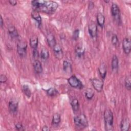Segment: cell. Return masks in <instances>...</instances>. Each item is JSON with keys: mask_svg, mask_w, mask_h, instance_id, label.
I'll return each mask as SVG.
<instances>
[{"mask_svg": "<svg viewBox=\"0 0 131 131\" xmlns=\"http://www.w3.org/2000/svg\"><path fill=\"white\" fill-rule=\"evenodd\" d=\"M31 4L34 10L48 14L55 12L58 7V4L53 1L35 0L32 1Z\"/></svg>", "mask_w": 131, "mask_h": 131, "instance_id": "obj_1", "label": "cell"}, {"mask_svg": "<svg viewBox=\"0 0 131 131\" xmlns=\"http://www.w3.org/2000/svg\"><path fill=\"white\" fill-rule=\"evenodd\" d=\"M105 129L107 131L113 130L114 116L112 111L110 109H106L103 113Z\"/></svg>", "mask_w": 131, "mask_h": 131, "instance_id": "obj_2", "label": "cell"}, {"mask_svg": "<svg viewBox=\"0 0 131 131\" xmlns=\"http://www.w3.org/2000/svg\"><path fill=\"white\" fill-rule=\"evenodd\" d=\"M75 125L80 128H86L88 125V122L86 116L84 114H80L74 118Z\"/></svg>", "mask_w": 131, "mask_h": 131, "instance_id": "obj_3", "label": "cell"}, {"mask_svg": "<svg viewBox=\"0 0 131 131\" xmlns=\"http://www.w3.org/2000/svg\"><path fill=\"white\" fill-rule=\"evenodd\" d=\"M68 82L69 85L74 88L81 89L83 88V85L81 81L75 75L71 76L68 79Z\"/></svg>", "mask_w": 131, "mask_h": 131, "instance_id": "obj_4", "label": "cell"}, {"mask_svg": "<svg viewBox=\"0 0 131 131\" xmlns=\"http://www.w3.org/2000/svg\"><path fill=\"white\" fill-rule=\"evenodd\" d=\"M111 12L114 20L119 24L120 21V10L119 7L116 3H113L111 7Z\"/></svg>", "mask_w": 131, "mask_h": 131, "instance_id": "obj_5", "label": "cell"}, {"mask_svg": "<svg viewBox=\"0 0 131 131\" xmlns=\"http://www.w3.org/2000/svg\"><path fill=\"white\" fill-rule=\"evenodd\" d=\"M28 45L25 41H19L17 44V52L19 56L21 57H24L27 53Z\"/></svg>", "mask_w": 131, "mask_h": 131, "instance_id": "obj_6", "label": "cell"}, {"mask_svg": "<svg viewBox=\"0 0 131 131\" xmlns=\"http://www.w3.org/2000/svg\"><path fill=\"white\" fill-rule=\"evenodd\" d=\"M88 31L91 37L95 39L98 36V27L97 25L94 23H90L88 26Z\"/></svg>", "mask_w": 131, "mask_h": 131, "instance_id": "obj_7", "label": "cell"}, {"mask_svg": "<svg viewBox=\"0 0 131 131\" xmlns=\"http://www.w3.org/2000/svg\"><path fill=\"white\" fill-rule=\"evenodd\" d=\"M91 81L93 88L96 91L100 92L102 91L103 88V82L102 80L98 78H94L92 79Z\"/></svg>", "mask_w": 131, "mask_h": 131, "instance_id": "obj_8", "label": "cell"}, {"mask_svg": "<svg viewBox=\"0 0 131 131\" xmlns=\"http://www.w3.org/2000/svg\"><path fill=\"white\" fill-rule=\"evenodd\" d=\"M122 49L125 54H129L131 51V42L130 40L128 37L124 38L122 42Z\"/></svg>", "mask_w": 131, "mask_h": 131, "instance_id": "obj_9", "label": "cell"}, {"mask_svg": "<svg viewBox=\"0 0 131 131\" xmlns=\"http://www.w3.org/2000/svg\"><path fill=\"white\" fill-rule=\"evenodd\" d=\"M53 49L55 57L58 60L61 59L63 56V51L61 47L59 44L56 43V45L53 48Z\"/></svg>", "mask_w": 131, "mask_h": 131, "instance_id": "obj_10", "label": "cell"}, {"mask_svg": "<svg viewBox=\"0 0 131 131\" xmlns=\"http://www.w3.org/2000/svg\"><path fill=\"white\" fill-rule=\"evenodd\" d=\"M46 39L49 46H50L51 48H53L57 43L55 36L51 32H49L47 33L46 35Z\"/></svg>", "mask_w": 131, "mask_h": 131, "instance_id": "obj_11", "label": "cell"}, {"mask_svg": "<svg viewBox=\"0 0 131 131\" xmlns=\"http://www.w3.org/2000/svg\"><path fill=\"white\" fill-rule=\"evenodd\" d=\"M120 130L122 131H128L130 128V121L128 118L122 119L120 124Z\"/></svg>", "mask_w": 131, "mask_h": 131, "instance_id": "obj_12", "label": "cell"}, {"mask_svg": "<svg viewBox=\"0 0 131 131\" xmlns=\"http://www.w3.org/2000/svg\"><path fill=\"white\" fill-rule=\"evenodd\" d=\"M33 68L35 72L37 74H40L43 72V68L40 61L38 59H35L33 62Z\"/></svg>", "mask_w": 131, "mask_h": 131, "instance_id": "obj_13", "label": "cell"}, {"mask_svg": "<svg viewBox=\"0 0 131 131\" xmlns=\"http://www.w3.org/2000/svg\"><path fill=\"white\" fill-rule=\"evenodd\" d=\"M8 107L10 112L13 113L15 114L17 112L18 108V102L17 101L15 100H10L9 102Z\"/></svg>", "mask_w": 131, "mask_h": 131, "instance_id": "obj_14", "label": "cell"}, {"mask_svg": "<svg viewBox=\"0 0 131 131\" xmlns=\"http://www.w3.org/2000/svg\"><path fill=\"white\" fill-rule=\"evenodd\" d=\"M31 16L37 22L38 27H39L41 25L42 23V19L39 12L37 11L33 10L31 12Z\"/></svg>", "mask_w": 131, "mask_h": 131, "instance_id": "obj_15", "label": "cell"}, {"mask_svg": "<svg viewBox=\"0 0 131 131\" xmlns=\"http://www.w3.org/2000/svg\"><path fill=\"white\" fill-rule=\"evenodd\" d=\"M98 72L101 77L104 79L105 78L107 73V69L105 63L102 62L100 64L98 67Z\"/></svg>", "mask_w": 131, "mask_h": 131, "instance_id": "obj_16", "label": "cell"}, {"mask_svg": "<svg viewBox=\"0 0 131 131\" xmlns=\"http://www.w3.org/2000/svg\"><path fill=\"white\" fill-rule=\"evenodd\" d=\"M111 67L113 71H114V72H117L119 68V59L118 57L116 55H114L112 57Z\"/></svg>", "mask_w": 131, "mask_h": 131, "instance_id": "obj_17", "label": "cell"}, {"mask_svg": "<svg viewBox=\"0 0 131 131\" xmlns=\"http://www.w3.org/2000/svg\"><path fill=\"white\" fill-rule=\"evenodd\" d=\"M63 71L68 75L71 74L72 73V67L71 63L67 60H64L63 62Z\"/></svg>", "mask_w": 131, "mask_h": 131, "instance_id": "obj_18", "label": "cell"}, {"mask_svg": "<svg viewBox=\"0 0 131 131\" xmlns=\"http://www.w3.org/2000/svg\"><path fill=\"white\" fill-rule=\"evenodd\" d=\"M8 31L10 36L12 38L15 39L18 37V31L15 27L13 25L10 26L8 28Z\"/></svg>", "mask_w": 131, "mask_h": 131, "instance_id": "obj_19", "label": "cell"}, {"mask_svg": "<svg viewBox=\"0 0 131 131\" xmlns=\"http://www.w3.org/2000/svg\"><path fill=\"white\" fill-rule=\"evenodd\" d=\"M97 21L99 26L103 28L105 23V16L101 12H98L97 14Z\"/></svg>", "mask_w": 131, "mask_h": 131, "instance_id": "obj_20", "label": "cell"}, {"mask_svg": "<svg viewBox=\"0 0 131 131\" xmlns=\"http://www.w3.org/2000/svg\"><path fill=\"white\" fill-rule=\"evenodd\" d=\"M38 44V38L36 36H33L30 38V46L33 50L37 49Z\"/></svg>", "mask_w": 131, "mask_h": 131, "instance_id": "obj_21", "label": "cell"}, {"mask_svg": "<svg viewBox=\"0 0 131 131\" xmlns=\"http://www.w3.org/2000/svg\"><path fill=\"white\" fill-rule=\"evenodd\" d=\"M70 104L73 112L75 113L77 112L78 110H79V106L78 100L76 98H74L71 100L70 102Z\"/></svg>", "mask_w": 131, "mask_h": 131, "instance_id": "obj_22", "label": "cell"}, {"mask_svg": "<svg viewBox=\"0 0 131 131\" xmlns=\"http://www.w3.org/2000/svg\"><path fill=\"white\" fill-rule=\"evenodd\" d=\"M75 51L77 56L81 57L85 53V48L82 45H77L75 48Z\"/></svg>", "mask_w": 131, "mask_h": 131, "instance_id": "obj_23", "label": "cell"}, {"mask_svg": "<svg viewBox=\"0 0 131 131\" xmlns=\"http://www.w3.org/2000/svg\"><path fill=\"white\" fill-rule=\"evenodd\" d=\"M85 97L88 100H91L94 96V91L91 88H87L84 92Z\"/></svg>", "mask_w": 131, "mask_h": 131, "instance_id": "obj_24", "label": "cell"}, {"mask_svg": "<svg viewBox=\"0 0 131 131\" xmlns=\"http://www.w3.org/2000/svg\"><path fill=\"white\" fill-rule=\"evenodd\" d=\"M23 92L24 95L28 98H30L32 95V92L29 86L27 84H24L23 85Z\"/></svg>", "mask_w": 131, "mask_h": 131, "instance_id": "obj_25", "label": "cell"}, {"mask_svg": "<svg viewBox=\"0 0 131 131\" xmlns=\"http://www.w3.org/2000/svg\"><path fill=\"white\" fill-rule=\"evenodd\" d=\"M47 94L50 97H54L58 94V91L53 87H51L46 90Z\"/></svg>", "mask_w": 131, "mask_h": 131, "instance_id": "obj_26", "label": "cell"}, {"mask_svg": "<svg viewBox=\"0 0 131 131\" xmlns=\"http://www.w3.org/2000/svg\"><path fill=\"white\" fill-rule=\"evenodd\" d=\"M61 122V116L58 113H55L53 115L52 124L54 125H58Z\"/></svg>", "mask_w": 131, "mask_h": 131, "instance_id": "obj_27", "label": "cell"}, {"mask_svg": "<svg viewBox=\"0 0 131 131\" xmlns=\"http://www.w3.org/2000/svg\"><path fill=\"white\" fill-rule=\"evenodd\" d=\"M40 58L43 60H47L49 57V52L48 50L46 48H43L40 53Z\"/></svg>", "mask_w": 131, "mask_h": 131, "instance_id": "obj_28", "label": "cell"}, {"mask_svg": "<svg viewBox=\"0 0 131 131\" xmlns=\"http://www.w3.org/2000/svg\"><path fill=\"white\" fill-rule=\"evenodd\" d=\"M124 84L125 88L127 90L130 91L131 89V79L130 75L127 76L125 77L124 80Z\"/></svg>", "mask_w": 131, "mask_h": 131, "instance_id": "obj_29", "label": "cell"}, {"mask_svg": "<svg viewBox=\"0 0 131 131\" xmlns=\"http://www.w3.org/2000/svg\"><path fill=\"white\" fill-rule=\"evenodd\" d=\"M119 41V39L118 38V36L116 34H114L112 35L111 38V42L114 46H116Z\"/></svg>", "mask_w": 131, "mask_h": 131, "instance_id": "obj_30", "label": "cell"}, {"mask_svg": "<svg viewBox=\"0 0 131 131\" xmlns=\"http://www.w3.org/2000/svg\"><path fill=\"white\" fill-rule=\"evenodd\" d=\"M15 128L17 130H24L25 128H24V126L21 123L18 122L15 125Z\"/></svg>", "mask_w": 131, "mask_h": 131, "instance_id": "obj_31", "label": "cell"}, {"mask_svg": "<svg viewBox=\"0 0 131 131\" xmlns=\"http://www.w3.org/2000/svg\"><path fill=\"white\" fill-rule=\"evenodd\" d=\"M79 30L78 29H76L75 30L74 32H73V38L74 40H76L78 37H79Z\"/></svg>", "mask_w": 131, "mask_h": 131, "instance_id": "obj_32", "label": "cell"}, {"mask_svg": "<svg viewBox=\"0 0 131 131\" xmlns=\"http://www.w3.org/2000/svg\"><path fill=\"white\" fill-rule=\"evenodd\" d=\"M8 80L7 77L4 74H1L0 75V82L1 83H5Z\"/></svg>", "mask_w": 131, "mask_h": 131, "instance_id": "obj_33", "label": "cell"}, {"mask_svg": "<svg viewBox=\"0 0 131 131\" xmlns=\"http://www.w3.org/2000/svg\"><path fill=\"white\" fill-rule=\"evenodd\" d=\"M33 57L34 58H36V59H37V58L38 57H39V53H38V51L37 49L33 50Z\"/></svg>", "mask_w": 131, "mask_h": 131, "instance_id": "obj_34", "label": "cell"}, {"mask_svg": "<svg viewBox=\"0 0 131 131\" xmlns=\"http://www.w3.org/2000/svg\"><path fill=\"white\" fill-rule=\"evenodd\" d=\"M8 2L12 6H15L17 5V1L15 0H9Z\"/></svg>", "mask_w": 131, "mask_h": 131, "instance_id": "obj_35", "label": "cell"}, {"mask_svg": "<svg viewBox=\"0 0 131 131\" xmlns=\"http://www.w3.org/2000/svg\"><path fill=\"white\" fill-rule=\"evenodd\" d=\"M41 130L42 131H49V130H50V128L47 125H45L42 127Z\"/></svg>", "mask_w": 131, "mask_h": 131, "instance_id": "obj_36", "label": "cell"}, {"mask_svg": "<svg viewBox=\"0 0 131 131\" xmlns=\"http://www.w3.org/2000/svg\"><path fill=\"white\" fill-rule=\"evenodd\" d=\"M4 21H3V18H2V16H1V19H0V26H1V28H3V26H4Z\"/></svg>", "mask_w": 131, "mask_h": 131, "instance_id": "obj_37", "label": "cell"}, {"mask_svg": "<svg viewBox=\"0 0 131 131\" xmlns=\"http://www.w3.org/2000/svg\"><path fill=\"white\" fill-rule=\"evenodd\" d=\"M105 3H108V2H109V1H104Z\"/></svg>", "mask_w": 131, "mask_h": 131, "instance_id": "obj_38", "label": "cell"}]
</instances>
